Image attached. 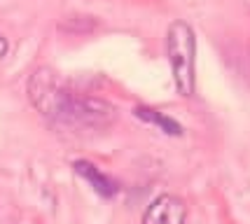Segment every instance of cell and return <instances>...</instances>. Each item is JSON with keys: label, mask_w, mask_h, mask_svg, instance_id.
Listing matches in <instances>:
<instances>
[{"label": "cell", "mask_w": 250, "mask_h": 224, "mask_svg": "<svg viewBox=\"0 0 250 224\" xmlns=\"http://www.w3.org/2000/svg\"><path fill=\"white\" fill-rule=\"evenodd\" d=\"M7 49H10V44H7V38H5V35H0V61H2V56L7 54Z\"/></svg>", "instance_id": "6"}, {"label": "cell", "mask_w": 250, "mask_h": 224, "mask_svg": "<svg viewBox=\"0 0 250 224\" xmlns=\"http://www.w3.org/2000/svg\"><path fill=\"white\" fill-rule=\"evenodd\" d=\"M28 98L35 110L63 126L108 128L117 119L112 103L96 96H82L59 82L52 68H38L28 80Z\"/></svg>", "instance_id": "1"}, {"label": "cell", "mask_w": 250, "mask_h": 224, "mask_svg": "<svg viewBox=\"0 0 250 224\" xmlns=\"http://www.w3.org/2000/svg\"><path fill=\"white\" fill-rule=\"evenodd\" d=\"M187 205L180 196L162 194L143 213V224H185Z\"/></svg>", "instance_id": "3"}, {"label": "cell", "mask_w": 250, "mask_h": 224, "mask_svg": "<svg viewBox=\"0 0 250 224\" xmlns=\"http://www.w3.org/2000/svg\"><path fill=\"white\" fill-rule=\"evenodd\" d=\"M133 115L143 122H147V124H154V126H159L166 133V136H183V126L175 122V119L166 117L162 115L159 110H152V107H145V105H138L133 107Z\"/></svg>", "instance_id": "5"}, {"label": "cell", "mask_w": 250, "mask_h": 224, "mask_svg": "<svg viewBox=\"0 0 250 224\" xmlns=\"http://www.w3.org/2000/svg\"><path fill=\"white\" fill-rule=\"evenodd\" d=\"M73 168H75L77 175L84 178V180L91 184V189H94L98 196H103V199H112L115 194L120 192L117 182L112 180V178H108L105 173H101L94 163H89V161H75Z\"/></svg>", "instance_id": "4"}, {"label": "cell", "mask_w": 250, "mask_h": 224, "mask_svg": "<svg viewBox=\"0 0 250 224\" xmlns=\"http://www.w3.org/2000/svg\"><path fill=\"white\" fill-rule=\"evenodd\" d=\"M166 56L171 65L175 89L180 96L194 94V56H196V38L192 26L178 19L166 31Z\"/></svg>", "instance_id": "2"}]
</instances>
